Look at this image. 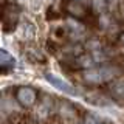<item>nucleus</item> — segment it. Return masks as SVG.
I'll return each instance as SVG.
<instances>
[{
  "instance_id": "nucleus-4",
  "label": "nucleus",
  "mask_w": 124,
  "mask_h": 124,
  "mask_svg": "<svg viewBox=\"0 0 124 124\" xmlns=\"http://www.w3.org/2000/svg\"><path fill=\"white\" fill-rule=\"evenodd\" d=\"M0 62H2V67L3 68H8L14 67V57L11 56V54H8V51H5V50H0Z\"/></svg>"
},
{
  "instance_id": "nucleus-3",
  "label": "nucleus",
  "mask_w": 124,
  "mask_h": 124,
  "mask_svg": "<svg viewBox=\"0 0 124 124\" xmlns=\"http://www.w3.org/2000/svg\"><path fill=\"white\" fill-rule=\"evenodd\" d=\"M17 99L20 101V104H23V106H31L36 101V93L30 87H22L17 92Z\"/></svg>"
},
{
  "instance_id": "nucleus-1",
  "label": "nucleus",
  "mask_w": 124,
  "mask_h": 124,
  "mask_svg": "<svg viewBox=\"0 0 124 124\" xmlns=\"http://www.w3.org/2000/svg\"><path fill=\"white\" fill-rule=\"evenodd\" d=\"M116 68L112 67H101L96 70H92V71H87L85 75V79L90 81V82H104V81H108L115 76Z\"/></svg>"
},
{
  "instance_id": "nucleus-2",
  "label": "nucleus",
  "mask_w": 124,
  "mask_h": 124,
  "mask_svg": "<svg viewBox=\"0 0 124 124\" xmlns=\"http://www.w3.org/2000/svg\"><path fill=\"white\" fill-rule=\"evenodd\" d=\"M45 79L48 81V82L51 84L53 87H56L57 90H61V92H64V93H68V95H76V90L71 87V84L67 82V81L61 79V78L54 76V75H51V73L45 75Z\"/></svg>"
},
{
  "instance_id": "nucleus-5",
  "label": "nucleus",
  "mask_w": 124,
  "mask_h": 124,
  "mask_svg": "<svg viewBox=\"0 0 124 124\" xmlns=\"http://www.w3.org/2000/svg\"><path fill=\"white\" fill-rule=\"evenodd\" d=\"M112 90L116 96H118L119 99H124V81H119V82H115L113 87H112Z\"/></svg>"
},
{
  "instance_id": "nucleus-6",
  "label": "nucleus",
  "mask_w": 124,
  "mask_h": 124,
  "mask_svg": "<svg viewBox=\"0 0 124 124\" xmlns=\"http://www.w3.org/2000/svg\"><path fill=\"white\" fill-rule=\"evenodd\" d=\"M85 124H104L101 119H98L96 116H87V119H85Z\"/></svg>"
}]
</instances>
